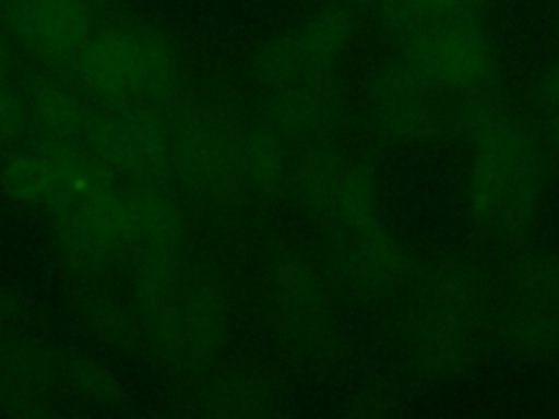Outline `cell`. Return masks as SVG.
I'll list each match as a JSON object with an SVG mask.
<instances>
[{
    "instance_id": "cell-13",
    "label": "cell",
    "mask_w": 559,
    "mask_h": 419,
    "mask_svg": "<svg viewBox=\"0 0 559 419\" xmlns=\"http://www.w3.org/2000/svg\"><path fill=\"white\" fill-rule=\"evenodd\" d=\"M349 2H352L360 13H369V15H371V13L378 9V4H380L382 0H349Z\"/></svg>"
},
{
    "instance_id": "cell-5",
    "label": "cell",
    "mask_w": 559,
    "mask_h": 419,
    "mask_svg": "<svg viewBox=\"0 0 559 419\" xmlns=\"http://www.w3.org/2000/svg\"><path fill=\"white\" fill-rule=\"evenodd\" d=\"M393 41L391 59L467 137L498 109L500 52L483 15L428 22Z\"/></svg>"
},
{
    "instance_id": "cell-12",
    "label": "cell",
    "mask_w": 559,
    "mask_h": 419,
    "mask_svg": "<svg viewBox=\"0 0 559 419\" xmlns=\"http://www.w3.org/2000/svg\"><path fill=\"white\" fill-rule=\"evenodd\" d=\"M489 2L491 0H382L371 15L386 35L397 37L428 22L483 15Z\"/></svg>"
},
{
    "instance_id": "cell-10",
    "label": "cell",
    "mask_w": 559,
    "mask_h": 419,
    "mask_svg": "<svg viewBox=\"0 0 559 419\" xmlns=\"http://www.w3.org/2000/svg\"><path fill=\"white\" fill-rule=\"evenodd\" d=\"M31 61L0 26V155L33 135Z\"/></svg>"
},
{
    "instance_id": "cell-9",
    "label": "cell",
    "mask_w": 559,
    "mask_h": 419,
    "mask_svg": "<svg viewBox=\"0 0 559 419\" xmlns=\"http://www.w3.org/2000/svg\"><path fill=\"white\" fill-rule=\"evenodd\" d=\"M483 314L480 277L448 266L426 279L411 323L417 351L435 367H454L469 349Z\"/></svg>"
},
{
    "instance_id": "cell-8",
    "label": "cell",
    "mask_w": 559,
    "mask_h": 419,
    "mask_svg": "<svg viewBox=\"0 0 559 419\" xmlns=\"http://www.w3.org/2000/svg\"><path fill=\"white\" fill-rule=\"evenodd\" d=\"M131 0H0V26L37 68L63 70Z\"/></svg>"
},
{
    "instance_id": "cell-11",
    "label": "cell",
    "mask_w": 559,
    "mask_h": 419,
    "mask_svg": "<svg viewBox=\"0 0 559 419\" xmlns=\"http://www.w3.org/2000/svg\"><path fill=\"white\" fill-rule=\"evenodd\" d=\"M273 301L280 316L293 330L308 332L325 316V290L304 260L286 255L277 260L271 279Z\"/></svg>"
},
{
    "instance_id": "cell-1",
    "label": "cell",
    "mask_w": 559,
    "mask_h": 419,
    "mask_svg": "<svg viewBox=\"0 0 559 419\" xmlns=\"http://www.w3.org/2000/svg\"><path fill=\"white\" fill-rule=\"evenodd\" d=\"M288 185L341 279L365 292H386L404 282V247L386 220L371 172L356 157L330 144L304 153L290 168Z\"/></svg>"
},
{
    "instance_id": "cell-3",
    "label": "cell",
    "mask_w": 559,
    "mask_h": 419,
    "mask_svg": "<svg viewBox=\"0 0 559 419\" xmlns=\"http://www.w3.org/2000/svg\"><path fill=\"white\" fill-rule=\"evenodd\" d=\"M186 70L175 33L131 0L59 72L105 105L168 111L186 96Z\"/></svg>"
},
{
    "instance_id": "cell-2",
    "label": "cell",
    "mask_w": 559,
    "mask_h": 419,
    "mask_svg": "<svg viewBox=\"0 0 559 419\" xmlns=\"http://www.w3.org/2000/svg\"><path fill=\"white\" fill-rule=\"evenodd\" d=\"M168 122L173 183L199 201L231 207L288 183L295 159L262 118L221 100L183 96Z\"/></svg>"
},
{
    "instance_id": "cell-7",
    "label": "cell",
    "mask_w": 559,
    "mask_h": 419,
    "mask_svg": "<svg viewBox=\"0 0 559 419\" xmlns=\"http://www.w3.org/2000/svg\"><path fill=\"white\" fill-rule=\"evenodd\" d=\"M360 11L349 0H323L271 35L253 55L264 98L332 94L352 55Z\"/></svg>"
},
{
    "instance_id": "cell-6",
    "label": "cell",
    "mask_w": 559,
    "mask_h": 419,
    "mask_svg": "<svg viewBox=\"0 0 559 419\" xmlns=\"http://www.w3.org/2000/svg\"><path fill=\"white\" fill-rule=\"evenodd\" d=\"M133 273L138 323L153 349L183 367L212 360L229 334V310L216 286L183 255Z\"/></svg>"
},
{
    "instance_id": "cell-4",
    "label": "cell",
    "mask_w": 559,
    "mask_h": 419,
    "mask_svg": "<svg viewBox=\"0 0 559 419\" xmlns=\"http://www.w3.org/2000/svg\"><path fill=\"white\" fill-rule=\"evenodd\" d=\"M467 140L463 196L472 223L500 242L524 238L535 225L550 177L544 135L496 109Z\"/></svg>"
}]
</instances>
